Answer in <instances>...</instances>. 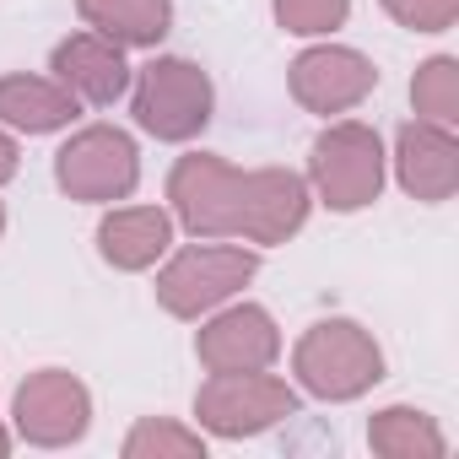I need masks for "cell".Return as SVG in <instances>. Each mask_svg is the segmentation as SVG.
I'll use <instances>...</instances> for the list:
<instances>
[{
	"instance_id": "5bb4252c",
	"label": "cell",
	"mask_w": 459,
	"mask_h": 459,
	"mask_svg": "<svg viewBox=\"0 0 459 459\" xmlns=\"http://www.w3.org/2000/svg\"><path fill=\"white\" fill-rule=\"evenodd\" d=\"M173 216L168 205H108L103 221H98V255L103 265L125 271V276H141L152 265H162V255L173 249Z\"/></svg>"
},
{
	"instance_id": "603a6c76",
	"label": "cell",
	"mask_w": 459,
	"mask_h": 459,
	"mask_svg": "<svg viewBox=\"0 0 459 459\" xmlns=\"http://www.w3.org/2000/svg\"><path fill=\"white\" fill-rule=\"evenodd\" d=\"M12 443H17V432H12L6 421H0V459H6V454H12Z\"/></svg>"
},
{
	"instance_id": "d6986e66",
	"label": "cell",
	"mask_w": 459,
	"mask_h": 459,
	"mask_svg": "<svg viewBox=\"0 0 459 459\" xmlns=\"http://www.w3.org/2000/svg\"><path fill=\"white\" fill-rule=\"evenodd\" d=\"M411 108L416 119H432V125H459V60L454 55H432L416 65L411 76Z\"/></svg>"
},
{
	"instance_id": "7a4b0ae2",
	"label": "cell",
	"mask_w": 459,
	"mask_h": 459,
	"mask_svg": "<svg viewBox=\"0 0 459 459\" xmlns=\"http://www.w3.org/2000/svg\"><path fill=\"white\" fill-rule=\"evenodd\" d=\"M292 378L298 394H314L325 405L362 400L384 378V346L357 319H319L292 346Z\"/></svg>"
},
{
	"instance_id": "2e32d148",
	"label": "cell",
	"mask_w": 459,
	"mask_h": 459,
	"mask_svg": "<svg viewBox=\"0 0 459 459\" xmlns=\"http://www.w3.org/2000/svg\"><path fill=\"white\" fill-rule=\"evenodd\" d=\"M76 17L119 49H157L173 28V0H76Z\"/></svg>"
},
{
	"instance_id": "277c9868",
	"label": "cell",
	"mask_w": 459,
	"mask_h": 459,
	"mask_svg": "<svg viewBox=\"0 0 459 459\" xmlns=\"http://www.w3.org/2000/svg\"><path fill=\"white\" fill-rule=\"evenodd\" d=\"M130 114L152 141H195L216 114V87L189 55H157L130 76Z\"/></svg>"
},
{
	"instance_id": "ffe728a7",
	"label": "cell",
	"mask_w": 459,
	"mask_h": 459,
	"mask_svg": "<svg viewBox=\"0 0 459 459\" xmlns=\"http://www.w3.org/2000/svg\"><path fill=\"white\" fill-rule=\"evenodd\" d=\"M271 17L292 39H330L346 28L351 0H271Z\"/></svg>"
},
{
	"instance_id": "44dd1931",
	"label": "cell",
	"mask_w": 459,
	"mask_h": 459,
	"mask_svg": "<svg viewBox=\"0 0 459 459\" xmlns=\"http://www.w3.org/2000/svg\"><path fill=\"white\" fill-rule=\"evenodd\" d=\"M405 33H448L459 22V0H378Z\"/></svg>"
},
{
	"instance_id": "7402d4cb",
	"label": "cell",
	"mask_w": 459,
	"mask_h": 459,
	"mask_svg": "<svg viewBox=\"0 0 459 459\" xmlns=\"http://www.w3.org/2000/svg\"><path fill=\"white\" fill-rule=\"evenodd\" d=\"M17 168H22V146H17V135L6 125H0V184H12Z\"/></svg>"
},
{
	"instance_id": "30bf717a",
	"label": "cell",
	"mask_w": 459,
	"mask_h": 459,
	"mask_svg": "<svg viewBox=\"0 0 459 459\" xmlns=\"http://www.w3.org/2000/svg\"><path fill=\"white\" fill-rule=\"evenodd\" d=\"M287 87H292L298 108L319 114V119H341V114H351L357 103L373 98L378 65H373L362 49H351V44L314 39V44L287 65Z\"/></svg>"
},
{
	"instance_id": "7c38bea8",
	"label": "cell",
	"mask_w": 459,
	"mask_h": 459,
	"mask_svg": "<svg viewBox=\"0 0 459 459\" xmlns=\"http://www.w3.org/2000/svg\"><path fill=\"white\" fill-rule=\"evenodd\" d=\"M130 49H119L114 39L92 33V28H76L55 44L49 55V76L82 103V108H114L125 92H130Z\"/></svg>"
},
{
	"instance_id": "52a82bcc",
	"label": "cell",
	"mask_w": 459,
	"mask_h": 459,
	"mask_svg": "<svg viewBox=\"0 0 459 459\" xmlns=\"http://www.w3.org/2000/svg\"><path fill=\"white\" fill-rule=\"evenodd\" d=\"M298 405H303L298 384H287L271 368H260V373H211L195 389V421L211 437H260V432L281 427L287 416H298Z\"/></svg>"
},
{
	"instance_id": "ba28073f",
	"label": "cell",
	"mask_w": 459,
	"mask_h": 459,
	"mask_svg": "<svg viewBox=\"0 0 459 459\" xmlns=\"http://www.w3.org/2000/svg\"><path fill=\"white\" fill-rule=\"evenodd\" d=\"M92 427V389L65 368H39L12 394V432L33 448H71Z\"/></svg>"
},
{
	"instance_id": "5b68a950",
	"label": "cell",
	"mask_w": 459,
	"mask_h": 459,
	"mask_svg": "<svg viewBox=\"0 0 459 459\" xmlns=\"http://www.w3.org/2000/svg\"><path fill=\"white\" fill-rule=\"evenodd\" d=\"M244 173L216 152H184L168 168V216L189 238H238L244 221Z\"/></svg>"
},
{
	"instance_id": "e0dca14e",
	"label": "cell",
	"mask_w": 459,
	"mask_h": 459,
	"mask_svg": "<svg viewBox=\"0 0 459 459\" xmlns=\"http://www.w3.org/2000/svg\"><path fill=\"white\" fill-rule=\"evenodd\" d=\"M368 448L384 454V459H443L448 437H443V427L427 411H416V405H384L368 421Z\"/></svg>"
},
{
	"instance_id": "8992f818",
	"label": "cell",
	"mask_w": 459,
	"mask_h": 459,
	"mask_svg": "<svg viewBox=\"0 0 459 459\" xmlns=\"http://www.w3.org/2000/svg\"><path fill=\"white\" fill-rule=\"evenodd\" d=\"M55 184L60 195L82 205H119L141 184V146L119 125H82L55 152Z\"/></svg>"
},
{
	"instance_id": "4fadbf2b",
	"label": "cell",
	"mask_w": 459,
	"mask_h": 459,
	"mask_svg": "<svg viewBox=\"0 0 459 459\" xmlns=\"http://www.w3.org/2000/svg\"><path fill=\"white\" fill-rule=\"evenodd\" d=\"M389 168H394V184L411 200L443 205L459 189V135L448 125H432V119H405L394 130Z\"/></svg>"
},
{
	"instance_id": "3957f363",
	"label": "cell",
	"mask_w": 459,
	"mask_h": 459,
	"mask_svg": "<svg viewBox=\"0 0 459 459\" xmlns=\"http://www.w3.org/2000/svg\"><path fill=\"white\" fill-rule=\"evenodd\" d=\"M303 178L314 189V205H330L341 216L368 211L384 195V178H389L384 135L362 119H330L308 146V173Z\"/></svg>"
},
{
	"instance_id": "ac0fdd59",
	"label": "cell",
	"mask_w": 459,
	"mask_h": 459,
	"mask_svg": "<svg viewBox=\"0 0 459 459\" xmlns=\"http://www.w3.org/2000/svg\"><path fill=\"white\" fill-rule=\"evenodd\" d=\"M119 454L125 459H205V432L184 427V421H168V416H141L125 432Z\"/></svg>"
},
{
	"instance_id": "cb8c5ba5",
	"label": "cell",
	"mask_w": 459,
	"mask_h": 459,
	"mask_svg": "<svg viewBox=\"0 0 459 459\" xmlns=\"http://www.w3.org/2000/svg\"><path fill=\"white\" fill-rule=\"evenodd\" d=\"M0 238H6V205H0Z\"/></svg>"
},
{
	"instance_id": "9a60e30c",
	"label": "cell",
	"mask_w": 459,
	"mask_h": 459,
	"mask_svg": "<svg viewBox=\"0 0 459 459\" xmlns=\"http://www.w3.org/2000/svg\"><path fill=\"white\" fill-rule=\"evenodd\" d=\"M82 119V103L55 82L33 71H6L0 76V125L12 135H55Z\"/></svg>"
},
{
	"instance_id": "8fae6325",
	"label": "cell",
	"mask_w": 459,
	"mask_h": 459,
	"mask_svg": "<svg viewBox=\"0 0 459 459\" xmlns=\"http://www.w3.org/2000/svg\"><path fill=\"white\" fill-rule=\"evenodd\" d=\"M314 211V189L292 168H249L244 173V221H238V244L276 249L303 233V221Z\"/></svg>"
},
{
	"instance_id": "9c48e42d",
	"label": "cell",
	"mask_w": 459,
	"mask_h": 459,
	"mask_svg": "<svg viewBox=\"0 0 459 459\" xmlns=\"http://www.w3.org/2000/svg\"><path fill=\"white\" fill-rule=\"evenodd\" d=\"M195 357L205 373H260L281 362V325L265 303H221L205 319H195Z\"/></svg>"
},
{
	"instance_id": "6da1fadb",
	"label": "cell",
	"mask_w": 459,
	"mask_h": 459,
	"mask_svg": "<svg viewBox=\"0 0 459 459\" xmlns=\"http://www.w3.org/2000/svg\"><path fill=\"white\" fill-rule=\"evenodd\" d=\"M255 276H260V249L255 244H238V238H195V244L162 255L157 303H162V314L195 325L211 308L233 303Z\"/></svg>"
}]
</instances>
